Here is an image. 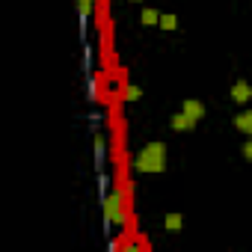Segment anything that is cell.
<instances>
[{
    "instance_id": "obj_1",
    "label": "cell",
    "mask_w": 252,
    "mask_h": 252,
    "mask_svg": "<svg viewBox=\"0 0 252 252\" xmlns=\"http://www.w3.org/2000/svg\"><path fill=\"white\" fill-rule=\"evenodd\" d=\"M134 169L143 175H158L166 169V143L163 140H152L146 143L137 155H134Z\"/></svg>"
},
{
    "instance_id": "obj_2",
    "label": "cell",
    "mask_w": 252,
    "mask_h": 252,
    "mask_svg": "<svg viewBox=\"0 0 252 252\" xmlns=\"http://www.w3.org/2000/svg\"><path fill=\"white\" fill-rule=\"evenodd\" d=\"M101 211H104V222H107V225H119V228L131 225L128 199H125V193H122L119 187H116V190H110V193L101 199Z\"/></svg>"
},
{
    "instance_id": "obj_3",
    "label": "cell",
    "mask_w": 252,
    "mask_h": 252,
    "mask_svg": "<svg viewBox=\"0 0 252 252\" xmlns=\"http://www.w3.org/2000/svg\"><path fill=\"white\" fill-rule=\"evenodd\" d=\"M228 95H231V101H234V104H249V101H252V83H249V80H243V77H237V80L231 83Z\"/></svg>"
},
{
    "instance_id": "obj_4",
    "label": "cell",
    "mask_w": 252,
    "mask_h": 252,
    "mask_svg": "<svg viewBox=\"0 0 252 252\" xmlns=\"http://www.w3.org/2000/svg\"><path fill=\"white\" fill-rule=\"evenodd\" d=\"M169 125H172V131H193L199 122H196V119H190L184 110H175V113L169 116Z\"/></svg>"
},
{
    "instance_id": "obj_5",
    "label": "cell",
    "mask_w": 252,
    "mask_h": 252,
    "mask_svg": "<svg viewBox=\"0 0 252 252\" xmlns=\"http://www.w3.org/2000/svg\"><path fill=\"white\" fill-rule=\"evenodd\" d=\"M181 110H184L190 119H196V122L205 119V113H208V107H205L199 98H184V101H181Z\"/></svg>"
},
{
    "instance_id": "obj_6",
    "label": "cell",
    "mask_w": 252,
    "mask_h": 252,
    "mask_svg": "<svg viewBox=\"0 0 252 252\" xmlns=\"http://www.w3.org/2000/svg\"><path fill=\"white\" fill-rule=\"evenodd\" d=\"M231 125H234L240 134L252 137V110H240V113H234V116H231Z\"/></svg>"
},
{
    "instance_id": "obj_7",
    "label": "cell",
    "mask_w": 252,
    "mask_h": 252,
    "mask_svg": "<svg viewBox=\"0 0 252 252\" xmlns=\"http://www.w3.org/2000/svg\"><path fill=\"white\" fill-rule=\"evenodd\" d=\"M181 228H184V214H181V211H169V214L163 217V231L178 234Z\"/></svg>"
},
{
    "instance_id": "obj_8",
    "label": "cell",
    "mask_w": 252,
    "mask_h": 252,
    "mask_svg": "<svg viewBox=\"0 0 252 252\" xmlns=\"http://www.w3.org/2000/svg\"><path fill=\"white\" fill-rule=\"evenodd\" d=\"M160 9H155V6H143L140 9V24L143 27H155V24H160Z\"/></svg>"
},
{
    "instance_id": "obj_9",
    "label": "cell",
    "mask_w": 252,
    "mask_h": 252,
    "mask_svg": "<svg viewBox=\"0 0 252 252\" xmlns=\"http://www.w3.org/2000/svg\"><path fill=\"white\" fill-rule=\"evenodd\" d=\"M119 95H122V101H140L143 98V86H137V83H122Z\"/></svg>"
},
{
    "instance_id": "obj_10",
    "label": "cell",
    "mask_w": 252,
    "mask_h": 252,
    "mask_svg": "<svg viewBox=\"0 0 252 252\" xmlns=\"http://www.w3.org/2000/svg\"><path fill=\"white\" fill-rule=\"evenodd\" d=\"M158 27H163V30H178V15H175V12H163Z\"/></svg>"
},
{
    "instance_id": "obj_11",
    "label": "cell",
    "mask_w": 252,
    "mask_h": 252,
    "mask_svg": "<svg viewBox=\"0 0 252 252\" xmlns=\"http://www.w3.org/2000/svg\"><path fill=\"white\" fill-rule=\"evenodd\" d=\"M74 3H77V12L86 18V15L92 12V3H98V0H74Z\"/></svg>"
},
{
    "instance_id": "obj_12",
    "label": "cell",
    "mask_w": 252,
    "mask_h": 252,
    "mask_svg": "<svg viewBox=\"0 0 252 252\" xmlns=\"http://www.w3.org/2000/svg\"><path fill=\"white\" fill-rule=\"evenodd\" d=\"M240 155H243V160H249V163H252V137H246V140H243Z\"/></svg>"
},
{
    "instance_id": "obj_13",
    "label": "cell",
    "mask_w": 252,
    "mask_h": 252,
    "mask_svg": "<svg viewBox=\"0 0 252 252\" xmlns=\"http://www.w3.org/2000/svg\"><path fill=\"white\" fill-rule=\"evenodd\" d=\"M131 3H146V0H131Z\"/></svg>"
}]
</instances>
